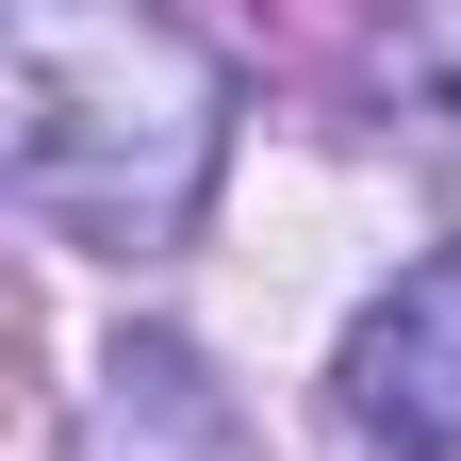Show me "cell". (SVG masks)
<instances>
[{"label":"cell","instance_id":"1","mask_svg":"<svg viewBox=\"0 0 461 461\" xmlns=\"http://www.w3.org/2000/svg\"><path fill=\"white\" fill-rule=\"evenodd\" d=\"M230 165V67L165 0H0V182L99 264H165Z\"/></svg>","mask_w":461,"mask_h":461},{"label":"cell","instance_id":"2","mask_svg":"<svg viewBox=\"0 0 461 461\" xmlns=\"http://www.w3.org/2000/svg\"><path fill=\"white\" fill-rule=\"evenodd\" d=\"M346 412H363V445L395 461H461V248H429L412 280H379L363 313H346Z\"/></svg>","mask_w":461,"mask_h":461},{"label":"cell","instance_id":"3","mask_svg":"<svg viewBox=\"0 0 461 461\" xmlns=\"http://www.w3.org/2000/svg\"><path fill=\"white\" fill-rule=\"evenodd\" d=\"M83 461H264L248 412H230V379L198 363L182 330H115L99 363H83V412H67Z\"/></svg>","mask_w":461,"mask_h":461},{"label":"cell","instance_id":"4","mask_svg":"<svg viewBox=\"0 0 461 461\" xmlns=\"http://www.w3.org/2000/svg\"><path fill=\"white\" fill-rule=\"evenodd\" d=\"M363 99H379L395 165L429 182V214L461 230V0H395L379 50H363Z\"/></svg>","mask_w":461,"mask_h":461}]
</instances>
